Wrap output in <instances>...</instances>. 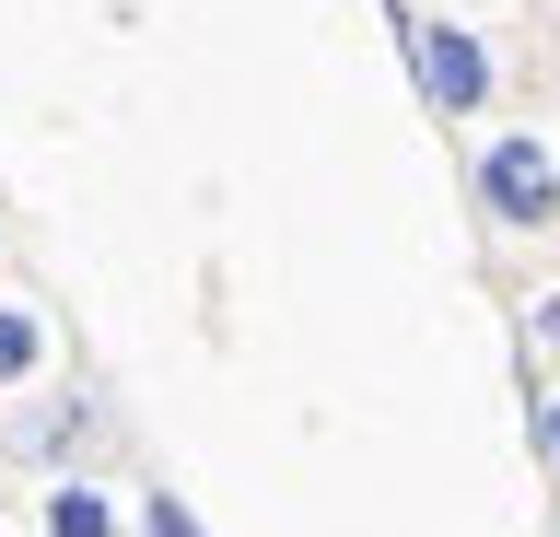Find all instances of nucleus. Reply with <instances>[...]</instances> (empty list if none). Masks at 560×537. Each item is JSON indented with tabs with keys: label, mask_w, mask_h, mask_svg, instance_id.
<instances>
[{
	"label": "nucleus",
	"mask_w": 560,
	"mask_h": 537,
	"mask_svg": "<svg viewBox=\"0 0 560 537\" xmlns=\"http://www.w3.org/2000/svg\"><path fill=\"white\" fill-rule=\"evenodd\" d=\"M35 351H47V339H35V316H0V386H24Z\"/></svg>",
	"instance_id": "obj_4"
},
{
	"label": "nucleus",
	"mask_w": 560,
	"mask_h": 537,
	"mask_svg": "<svg viewBox=\"0 0 560 537\" xmlns=\"http://www.w3.org/2000/svg\"><path fill=\"white\" fill-rule=\"evenodd\" d=\"M152 537H199V526H187V514H175V502H152Z\"/></svg>",
	"instance_id": "obj_5"
},
{
	"label": "nucleus",
	"mask_w": 560,
	"mask_h": 537,
	"mask_svg": "<svg viewBox=\"0 0 560 537\" xmlns=\"http://www.w3.org/2000/svg\"><path fill=\"white\" fill-rule=\"evenodd\" d=\"M47 537H117V526H105V491H82V479L47 491Z\"/></svg>",
	"instance_id": "obj_3"
},
{
	"label": "nucleus",
	"mask_w": 560,
	"mask_h": 537,
	"mask_svg": "<svg viewBox=\"0 0 560 537\" xmlns=\"http://www.w3.org/2000/svg\"><path fill=\"white\" fill-rule=\"evenodd\" d=\"M420 82H432V106H444V117H467L490 71H479V47L455 36V24H432V36H420Z\"/></svg>",
	"instance_id": "obj_2"
},
{
	"label": "nucleus",
	"mask_w": 560,
	"mask_h": 537,
	"mask_svg": "<svg viewBox=\"0 0 560 537\" xmlns=\"http://www.w3.org/2000/svg\"><path fill=\"white\" fill-rule=\"evenodd\" d=\"M537 456H549V467H560V397H549V421H537Z\"/></svg>",
	"instance_id": "obj_6"
},
{
	"label": "nucleus",
	"mask_w": 560,
	"mask_h": 537,
	"mask_svg": "<svg viewBox=\"0 0 560 537\" xmlns=\"http://www.w3.org/2000/svg\"><path fill=\"white\" fill-rule=\"evenodd\" d=\"M479 199H490V222L537 234V222H560V164H549L537 141H490V164H479Z\"/></svg>",
	"instance_id": "obj_1"
}]
</instances>
